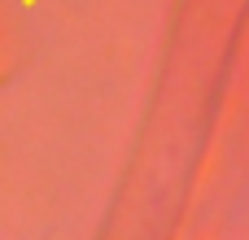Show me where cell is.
<instances>
[{"label":"cell","mask_w":249,"mask_h":240,"mask_svg":"<svg viewBox=\"0 0 249 240\" xmlns=\"http://www.w3.org/2000/svg\"><path fill=\"white\" fill-rule=\"evenodd\" d=\"M22 4H26V9H31V4H39V0H22Z\"/></svg>","instance_id":"6da1fadb"}]
</instances>
